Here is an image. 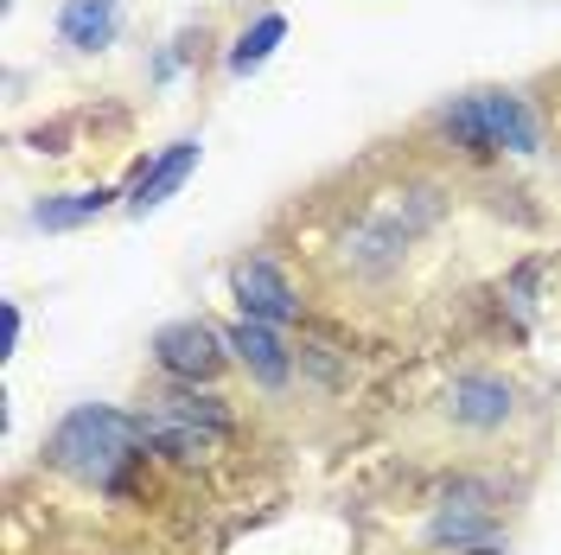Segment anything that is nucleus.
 <instances>
[{"label":"nucleus","instance_id":"nucleus-11","mask_svg":"<svg viewBox=\"0 0 561 555\" xmlns=\"http://www.w3.org/2000/svg\"><path fill=\"white\" fill-rule=\"evenodd\" d=\"M108 199H115L108 185H90V192H58V199H38V205H33V224H38V230H77V224L103 217Z\"/></svg>","mask_w":561,"mask_h":555},{"label":"nucleus","instance_id":"nucleus-4","mask_svg":"<svg viewBox=\"0 0 561 555\" xmlns=\"http://www.w3.org/2000/svg\"><path fill=\"white\" fill-rule=\"evenodd\" d=\"M153 364L173 383H210L230 364V339L205 319H173V326L153 332Z\"/></svg>","mask_w":561,"mask_h":555},{"label":"nucleus","instance_id":"nucleus-6","mask_svg":"<svg viewBox=\"0 0 561 555\" xmlns=\"http://www.w3.org/2000/svg\"><path fill=\"white\" fill-rule=\"evenodd\" d=\"M447 416L459 421V428H504V421L517 416V389L504 377H491V371H472V377H454V389H447Z\"/></svg>","mask_w":561,"mask_h":555},{"label":"nucleus","instance_id":"nucleus-2","mask_svg":"<svg viewBox=\"0 0 561 555\" xmlns=\"http://www.w3.org/2000/svg\"><path fill=\"white\" fill-rule=\"evenodd\" d=\"M434 128L454 135L466 154H536L542 147V122L524 97L511 90H472L434 109Z\"/></svg>","mask_w":561,"mask_h":555},{"label":"nucleus","instance_id":"nucleus-8","mask_svg":"<svg viewBox=\"0 0 561 555\" xmlns=\"http://www.w3.org/2000/svg\"><path fill=\"white\" fill-rule=\"evenodd\" d=\"M491 486H454L447 491V505H440V518L427 523V536L434 543H485V530H491Z\"/></svg>","mask_w":561,"mask_h":555},{"label":"nucleus","instance_id":"nucleus-13","mask_svg":"<svg viewBox=\"0 0 561 555\" xmlns=\"http://www.w3.org/2000/svg\"><path fill=\"white\" fill-rule=\"evenodd\" d=\"M466 555H504V550H497V543H472Z\"/></svg>","mask_w":561,"mask_h":555},{"label":"nucleus","instance_id":"nucleus-9","mask_svg":"<svg viewBox=\"0 0 561 555\" xmlns=\"http://www.w3.org/2000/svg\"><path fill=\"white\" fill-rule=\"evenodd\" d=\"M198 154H205L198 140H173V147H167V154H160V160H153V167L140 173L135 199H128V217H147V211H160V205H167V199H173L179 185L192 179V167H198Z\"/></svg>","mask_w":561,"mask_h":555},{"label":"nucleus","instance_id":"nucleus-1","mask_svg":"<svg viewBox=\"0 0 561 555\" xmlns=\"http://www.w3.org/2000/svg\"><path fill=\"white\" fill-rule=\"evenodd\" d=\"M140 453H147V428L140 416H122V409H70L58 428H51V441H45V460L70 473V479H83V486H103L115 491L122 486V473L135 466Z\"/></svg>","mask_w":561,"mask_h":555},{"label":"nucleus","instance_id":"nucleus-10","mask_svg":"<svg viewBox=\"0 0 561 555\" xmlns=\"http://www.w3.org/2000/svg\"><path fill=\"white\" fill-rule=\"evenodd\" d=\"M115 26H122V0H65L58 13V38L70 52H103Z\"/></svg>","mask_w":561,"mask_h":555},{"label":"nucleus","instance_id":"nucleus-5","mask_svg":"<svg viewBox=\"0 0 561 555\" xmlns=\"http://www.w3.org/2000/svg\"><path fill=\"white\" fill-rule=\"evenodd\" d=\"M230 301L243 319H262V326H287V319H300V294H294V281L280 275L268 256H249L230 269Z\"/></svg>","mask_w":561,"mask_h":555},{"label":"nucleus","instance_id":"nucleus-3","mask_svg":"<svg viewBox=\"0 0 561 555\" xmlns=\"http://www.w3.org/2000/svg\"><path fill=\"white\" fill-rule=\"evenodd\" d=\"M140 428H147V453L198 460L230 434V409H224V396H198V383H179L140 409Z\"/></svg>","mask_w":561,"mask_h":555},{"label":"nucleus","instance_id":"nucleus-7","mask_svg":"<svg viewBox=\"0 0 561 555\" xmlns=\"http://www.w3.org/2000/svg\"><path fill=\"white\" fill-rule=\"evenodd\" d=\"M224 339H230L237 364H243L255 383L280 389V383L294 377V351H287V339H280V326H262V319H237Z\"/></svg>","mask_w":561,"mask_h":555},{"label":"nucleus","instance_id":"nucleus-12","mask_svg":"<svg viewBox=\"0 0 561 555\" xmlns=\"http://www.w3.org/2000/svg\"><path fill=\"white\" fill-rule=\"evenodd\" d=\"M287 38V20L280 13H262L255 26H243L237 33V45L224 52V65H230V77H249V70H262L268 58H275V45Z\"/></svg>","mask_w":561,"mask_h":555}]
</instances>
